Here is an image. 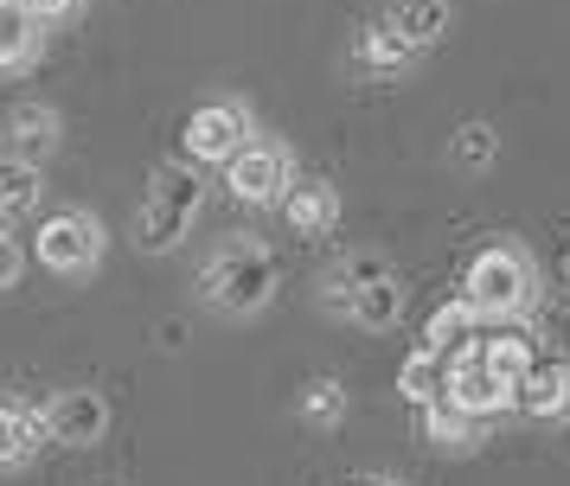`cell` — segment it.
<instances>
[{
    "label": "cell",
    "mask_w": 570,
    "mask_h": 486,
    "mask_svg": "<svg viewBox=\"0 0 570 486\" xmlns=\"http://www.w3.org/2000/svg\"><path fill=\"white\" fill-rule=\"evenodd\" d=\"M391 262L385 256H346V262H334V269H327V276H321V307H327V314H346V301H353V288H360V281H372V276H385Z\"/></svg>",
    "instance_id": "cell-19"
},
{
    "label": "cell",
    "mask_w": 570,
    "mask_h": 486,
    "mask_svg": "<svg viewBox=\"0 0 570 486\" xmlns=\"http://www.w3.org/2000/svg\"><path fill=\"white\" fill-rule=\"evenodd\" d=\"M39 199H46V173H39V160H13V153H0V225L32 218Z\"/></svg>",
    "instance_id": "cell-13"
},
{
    "label": "cell",
    "mask_w": 570,
    "mask_h": 486,
    "mask_svg": "<svg viewBox=\"0 0 570 486\" xmlns=\"http://www.w3.org/2000/svg\"><path fill=\"white\" fill-rule=\"evenodd\" d=\"M519 409L539 423H564L570 416V358H539L525 384H519Z\"/></svg>",
    "instance_id": "cell-10"
},
{
    "label": "cell",
    "mask_w": 570,
    "mask_h": 486,
    "mask_svg": "<svg viewBox=\"0 0 570 486\" xmlns=\"http://www.w3.org/2000/svg\"><path fill=\"white\" fill-rule=\"evenodd\" d=\"M462 295L481 307V320H525L532 301H539V269H532V256L519 250V244H488V250H474L462 276Z\"/></svg>",
    "instance_id": "cell-3"
},
{
    "label": "cell",
    "mask_w": 570,
    "mask_h": 486,
    "mask_svg": "<svg viewBox=\"0 0 570 486\" xmlns=\"http://www.w3.org/2000/svg\"><path fill=\"white\" fill-rule=\"evenodd\" d=\"M276 288H283V269H276V256L263 250V244H225V250H212V262L199 269V295L206 307H218L225 320H250L263 307L276 301Z\"/></svg>",
    "instance_id": "cell-1"
},
{
    "label": "cell",
    "mask_w": 570,
    "mask_h": 486,
    "mask_svg": "<svg viewBox=\"0 0 570 486\" xmlns=\"http://www.w3.org/2000/svg\"><path fill=\"white\" fill-rule=\"evenodd\" d=\"M525 333H532L539 358H570V307L564 301H532Z\"/></svg>",
    "instance_id": "cell-22"
},
{
    "label": "cell",
    "mask_w": 570,
    "mask_h": 486,
    "mask_svg": "<svg viewBox=\"0 0 570 486\" xmlns=\"http://www.w3.org/2000/svg\"><path fill=\"white\" fill-rule=\"evenodd\" d=\"M58 135H65V128H58L52 102H20V109L0 122V153H13V160H39V167H46V160L58 153Z\"/></svg>",
    "instance_id": "cell-8"
},
{
    "label": "cell",
    "mask_w": 570,
    "mask_h": 486,
    "mask_svg": "<svg viewBox=\"0 0 570 486\" xmlns=\"http://www.w3.org/2000/svg\"><path fill=\"white\" fill-rule=\"evenodd\" d=\"M353 58H360V71H372V77H404L416 58H423V51H416L391 20H372V26H360V39H353Z\"/></svg>",
    "instance_id": "cell-11"
},
{
    "label": "cell",
    "mask_w": 570,
    "mask_h": 486,
    "mask_svg": "<svg viewBox=\"0 0 570 486\" xmlns=\"http://www.w3.org/2000/svg\"><path fill=\"white\" fill-rule=\"evenodd\" d=\"M199 199H206V186H199V173H193V160L155 167L148 192H141V205H135V244H141L148 256L180 250L193 218H199Z\"/></svg>",
    "instance_id": "cell-2"
},
{
    "label": "cell",
    "mask_w": 570,
    "mask_h": 486,
    "mask_svg": "<svg viewBox=\"0 0 570 486\" xmlns=\"http://www.w3.org/2000/svg\"><path fill=\"white\" fill-rule=\"evenodd\" d=\"M39 39L46 26L27 13V0H0V71H27L39 58Z\"/></svg>",
    "instance_id": "cell-14"
},
{
    "label": "cell",
    "mask_w": 570,
    "mask_h": 486,
    "mask_svg": "<svg viewBox=\"0 0 570 486\" xmlns=\"http://www.w3.org/2000/svg\"><path fill=\"white\" fill-rule=\"evenodd\" d=\"M46 435L58 448H97L109 435V397L104 390H58L46 404Z\"/></svg>",
    "instance_id": "cell-7"
},
{
    "label": "cell",
    "mask_w": 570,
    "mask_h": 486,
    "mask_svg": "<svg viewBox=\"0 0 570 486\" xmlns=\"http://www.w3.org/2000/svg\"><path fill=\"white\" fill-rule=\"evenodd\" d=\"M104 225L90 218V211H52L46 225H39V262L52 269V276H90L97 262H104Z\"/></svg>",
    "instance_id": "cell-5"
},
{
    "label": "cell",
    "mask_w": 570,
    "mask_h": 486,
    "mask_svg": "<svg viewBox=\"0 0 570 486\" xmlns=\"http://www.w3.org/2000/svg\"><path fill=\"white\" fill-rule=\"evenodd\" d=\"M474 333H481V307L468 301V295H455V301H442L436 314L423 320V346L449 358V353H462V346L474 339Z\"/></svg>",
    "instance_id": "cell-15"
},
{
    "label": "cell",
    "mask_w": 570,
    "mask_h": 486,
    "mask_svg": "<svg viewBox=\"0 0 570 486\" xmlns=\"http://www.w3.org/2000/svg\"><path fill=\"white\" fill-rule=\"evenodd\" d=\"M423 416V435L436 442V448H449V455H468L474 442H481V416H468L455 397H436L430 409H416Z\"/></svg>",
    "instance_id": "cell-17"
},
{
    "label": "cell",
    "mask_w": 570,
    "mask_h": 486,
    "mask_svg": "<svg viewBox=\"0 0 570 486\" xmlns=\"http://www.w3.org/2000/svg\"><path fill=\"white\" fill-rule=\"evenodd\" d=\"M83 0H27V13L39 26H58V20H71V13H78Z\"/></svg>",
    "instance_id": "cell-25"
},
{
    "label": "cell",
    "mask_w": 570,
    "mask_h": 486,
    "mask_svg": "<svg viewBox=\"0 0 570 486\" xmlns=\"http://www.w3.org/2000/svg\"><path fill=\"white\" fill-rule=\"evenodd\" d=\"M39 435H46V409L0 404V467H20L39 448Z\"/></svg>",
    "instance_id": "cell-20"
},
{
    "label": "cell",
    "mask_w": 570,
    "mask_h": 486,
    "mask_svg": "<svg viewBox=\"0 0 570 486\" xmlns=\"http://www.w3.org/2000/svg\"><path fill=\"white\" fill-rule=\"evenodd\" d=\"M564 281H570V250H564Z\"/></svg>",
    "instance_id": "cell-27"
},
{
    "label": "cell",
    "mask_w": 570,
    "mask_h": 486,
    "mask_svg": "<svg viewBox=\"0 0 570 486\" xmlns=\"http://www.w3.org/2000/svg\"><path fill=\"white\" fill-rule=\"evenodd\" d=\"M244 141H250V109L244 102H206V109L186 116V160L225 167Z\"/></svg>",
    "instance_id": "cell-6"
},
{
    "label": "cell",
    "mask_w": 570,
    "mask_h": 486,
    "mask_svg": "<svg viewBox=\"0 0 570 486\" xmlns=\"http://www.w3.org/2000/svg\"><path fill=\"white\" fill-rule=\"evenodd\" d=\"M340 320H353V327H365V333L397 327V320H404V281L391 276V269H385V276H372V281H360Z\"/></svg>",
    "instance_id": "cell-12"
},
{
    "label": "cell",
    "mask_w": 570,
    "mask_h": 486,
    "mask_svg": "<svg viewBox=\"0 0 570 486\" xmlns=\"http://www.w3.org/2000/svg\"><path fill=\"white\" fill-rule=\"evenodd\" d=\"M225 186H232L237 205H283L288 186H295V160H288L283 141H244V148L225 160Z\"/></svg>",
    "instance_id": "cell-4"
},
{
    "label": "cell",
    "mask_w": 570,
    "mask_h": 486,
    "mask_svg": "<svg viewBox=\"0 0 570 486\" xmlns=\"http://www.w3.org/2000/svg\"><path fill=\"white\" fill-rule=\"evenodd\" d=\"M283 218L295 237H327L340 225V186H327V179H295L288 199H283Z\"/></svg>",
    "instance_id": "cell-9"
},
{
    "label": "cell",
    "mask_w": 570,
    "mask_h": 486,
    "mask_svg": "<svg viewBox=\"0 0 570 486\" xmlns=\"http://www.w3.org/2000/svg\"><path fill=\"white\" fill-rule=\"evenodd\" d=\"M353 486H404V480H397V474H360Z\"/></svg>",
    "instance_id": "cell-26"
},
{
    "label": "cell",
    "mask_w": 570,
    "mask_h": 486,
    "mask_svg": "<svg viewBox=\"0 0 570 486\" xmlns=\"http://www.w3.org/2000/svg\"><path fill=\"white\" fill-rule=\"evenodd\" d=\"M295 416H302L308 429H340V416H346V384H340V378L302 384V397H295Z\"/></svg>",
    "instance_id": "cell-21"
},
{
    "label": "cell",
    "mask_w": 570,
    "mask_h": 486,
    "mask_svg": "<svg viewBox=\"0 0 570 486\" xmlns=\"http://www.w3.org/2000/svg\"><path fill=\"white\" fill-rule=\"evenodd\" d=\"M493 160H500V135H493V122H462L455 128V141H449V167H462V173H488Z\"/></svg>",
    "instance_id": "cell-23"
},
{
    "label": "cell",
    "mask_w": 570,
    "mask_h": 486,
    "mask_svg": "<svg viewBox=\"0 0 570 486\" xmlns=\"http://www.w3.org/2000/svg\"><path fill=\"white\" fill-rule=\"evenodd\" d=\"M20 269H27V250H20V244L7 237V225H0V288H13Z\"/></svg>",
    "instance_id": "cell-24"
},
{
    "label": "cell",
    "mask_w": 570,
    "mask_h": 486,
    "mask_svg": "<svg viewBox=\"0 0 570 486\" xmlns=\"http://www.w3.org/2000/svg\"><path fill=\"white\" fill-rule=\"evenodd\" d=\"M385 20L397 26V32H404V39H411L416 51H430V46L442 39V32H449L455 7H449V0H391Z\"/></svg>",
    "instance_id": "cell-16"
},
{
    "label": "cell",
    "mask_w": 570,
    "mask_h": 486,
    "mask_svg": "<svg viewBox=\"0 0 570 486\" xmlns=\"http://www.w3.org/2000/svg\"><path fill=\"white\" fill-rule=\"evenodd\" d=\"M442 384H449V365H442V353H430V346H416V353L397 365V390H404L411 409H430L442 397Z\"/></svg>",
    "instance_id": "cell-18"
}]
</instances>
